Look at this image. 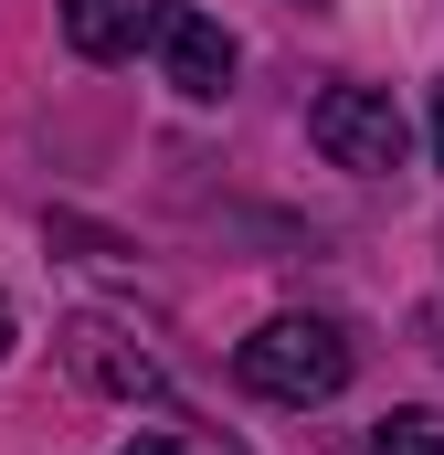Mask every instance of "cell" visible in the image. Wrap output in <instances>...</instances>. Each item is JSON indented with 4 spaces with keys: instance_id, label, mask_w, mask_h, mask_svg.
Instances as JSON below:
<instances>
[{
    "instance_id": "1",
    "label": "cell",
    "mask_w": 444,
    "mask_h": 455,
    "mask_svg": "<svg viewBox=\"0 0 444 455\" xmlns=\"http://www.w3.org/2000/svg\"><path fill=\"white\" fill-rule=\"evenodd\" d=\"M233 381L254 403H329V392H349V339L329 318H265L233 349Z\"/></svg>"
},
{
    "instance_id": "2",
    "label": "cell",
    "mask_w": 444,
    "mask_h": 455,
    "mask_svg": "<svg viewBox=\"0 0 444 455\" xmlns=\"http://www.w3.org/2000/svg\"><path fill=\"white\" fill-rule=\"evenodd\" d=\"M307 138H318V159L329 170H402V148H413V127H402V107L381 96V85H329L318 107H307Z\"/></svg>"
},
{
    "instance_id": "3",
    "label": "cell",
    "mask_w": 444,
    "mask_h": 455,
    "mask_svg": "<svg viewBox=\"0 0 444 455\" xmlns=\"http://www.w3.org/2000/svg\"><path fill=\"white\" fill-rule=\"evenodd\" d=\"M64 371L85 381V392H116V403H170V371L138 349V329L127 318H107V307H75L64 318Z\"/></svg>"
},
{
    "instance_id": "4",
    "label": "cell",
    "mask_w": 444,
    "mask_h": 455,
    "mask_svg": "<svg viewBox=\"0 0 444 455\" xmlns=\"http://www.w3.org/2000/svg\"><path fill=\"white\" fill-rule=\"evenodd\" d=\"M148 32H159V75H170L191 107H212L222 85H233V32H222L212 11H180V0H170Z\"/></svg>"
},
{
    "instance_id": "5",
    "label": "cell",
    "mask_w": 444,
    "mask_h": 455,
    "mask_svg": "<svg viewBox=\"0 0 444 455\" xmlns=\"http://www.w3.org/2000/svg\"><path fill=\"white\" fill-rule=\"evenodd\" d=\"M148 21H159V0H64V43L85 64H127L148 43Z\"/></svg>"
},
{
    "instance_id": "6",
    "label": "cell",
    "mask_w": 444,
    "mask_h": 455,
    "mask_svg": "<svg viewBox=\"0 0 444 455\" xmlns=\"http://www.w3.org/2000/svg\"><path fill=\"white\" fill-rule=\"evenodd\" d=\"M370 455H444V413H424V403H413V413H392V424L370 435Z\"/></svg>"
},
{
    "instance_id": "7",
    "label": "cell",
    "mask_w": 444,
    "mask_h": 455,
    "mask_svg": "<svg viewBox=\"0 0 444 455\" xmlns=\"http://www.w3.org/2000/svg\"><path fill=\"white\" fill-rule=\"evenodd\" d=\"M116 455H191L180 435H138V445H116Z\"/></svg>"
},
{
    "instance_id": "8",
    "label": "cell",
    "mask_w": 444,
    "mask_h": 455,
    "mask_svg": "<svg viewBox=\"0 0 444 455\" xmlns=\"http://www.w3.org/2000/svg\"><path fill=\"white\" fill-rule=\"evenodd\" d=\"M434 170H444V85H434Z\"/></svg>"
},
{
    "instance_id": "9",
    "label": "cell",
    "mask_w": 444,
    "mask_h": 455,
    "mask_svg": "<svg viewBox=\"0 0 444 455\" xmlns=\"http://www.w3.org/2000/svg\"><path fill=\"white\" fill-rule=\"evenodd\" d=\"M0 360H11V297H0Z\"/></svg>"
},
{
    "instance_id": "10",
    "label": "cell",
    "mask_w": 444,
    "mask_h": 455,
    "mask_svg": "<svg viewBox=\"0 0 444 455\" xmlns=\"http://www.w3.org/2000/svg\"><path fill=\"white\" fill-rule=\"evenodd\" d=\"M286 11H329V0H286Z\"/></svg>"
}]
</instances>
